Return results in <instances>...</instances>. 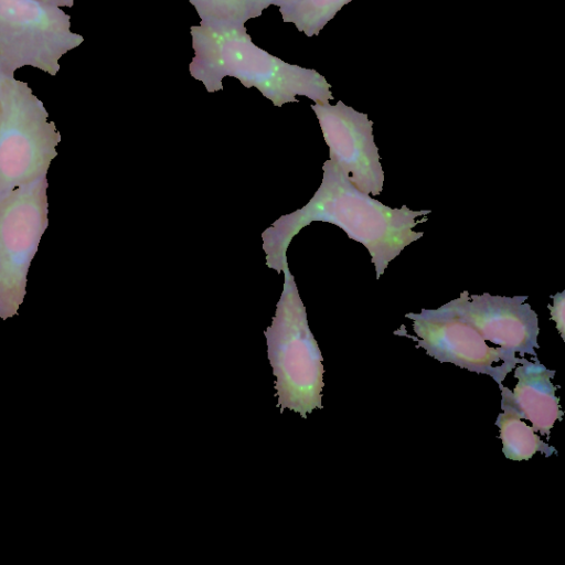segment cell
Masks as SVG:
<instances>
[{
  "label": "cell",
  "instance_id": "obj_8",
  "mask_svg": "<svg viewBox=\"0 0 565 565\" xmlns=\"http://www.w3.org/2000/svg\"><path fill=\"white\" fill-rule=\"evenodd\" d=\"M333 161L361 191L379 195L384 171L374 142L373 121L367 115L339 100L335 105H311Z\"/></svg>",
  "mask_w": 565,
  "mask_h": 565
},
{
  "label": "cell",
  "instance_id": "obj_2",
  "mask_svg": "<svg viewBox=\"0 0 565 565\" xmlns=\"http://www.w3.org/2000/svg\"><path fill=\"white\" fill-rule=\"evenodd\" d=\"M190 32L194 56L189 72L209 93L222 90L223 78L231 76L247 88L255 87L277 107L298 103L297 96L321 104L333 99L331 85L324 76L258 47L244 25H192Z\"/></svg>",
  "mask_w": 565,
  "mask_h": 565
},
{
  "label": "cell",
  "instance_id": "obj_10",
  "mask_svg": "<svg viewBox=\"0 0 565 565\" xmlns=\"http://www.w3.org/2000/svg\"><path fill=\"white\" fill-rule=\"evenodd\" d=\"M533 361L521 358L520 365L514 367L518 383L513 391L499 384L501 403L511 406L521 418L532 423L535 431L548 438L555 422L564 415L556 395L558 386L551 381L556 371L547 369L536 356Z\"/></svg>",
  "mask_w": 565,
  "mask_h": 565
},
{
  "label": "cell",
  "instance_id": "obj_16",
  "mask_svg": "<svg viewBox=\"0 0 565 565\" xmlns=\"http://www.w3.org/2000/svg\"><path fill=\"white\" fill-rule=\"evenodd\" d=\"M299 0H269L270 2V6H276L278 8H282V7H287V6H290L292 3H296L298 2Z\"/></svg>",
  "mask_w": 565,
  "mask_h": 565
},
{
  "label": "cell",
  "instance_id": "obj_15",
  "mask_svg": "<svg viewBox=\"0 0 565 565\" xmlns=\"http://www.w3.org/2000/svg\"><path fill=\"white\" fill-rule=\"evenodd\" d=\"M38 1L51 4V6H55L58 8H63V7L71 8V7H73L75 0H38Z\"/></svg>",
  "mask_w": 565,
  "mask_h": 565
},
{
  "label": "cell",
  "instance_id": "obj_7",
  "mask_svg": "<svg viewBox=\"0 0 565 565\" xmlns=\"http://www.w3.org/2000/svg\"><path fill=\"white\" fill-rule=\"evenodd\" d=\"M416 337L408 334L405 327L394 334L417 342L428 355L441 363H452L470 372L487 374L501 384L521 358L500 347H490L482 335L467 321L454 313L447 303L437 309L409 312Z\"/></svg>",
  "mask_w": 565,
  "mask_h": 565
},
{
  "label": "cell",
  "instance_id": "obj_17",
  "mask_svg": "<svg viewBox=\"0 0 565 565\" xmlns=\"http://www.w3.org/2000/svg\"><path fill=\"white\" fill-rule=\"evenodd\" d=\"M6 75H7V74H6V72H4V70H3V66H2V63H1V61H0V86H1L2 79H3V77H4Z\"/></svg>",
  "mask_w": 565,
  "mask_h": 565
},
{
  "label": "cell",
  "instance_id": "obj_14",
  "mask_svg": "<svg viewBox=\"0 0 565 565\" xmlns=\"http://www.w3.org/2000/svg\"><path fill=\"white\" fill-rule=\"evenodd\" d=\"M551 319L556 323V329L565 340V291L553 296V303L548 305Z\"/></svg>",
  "mask_w": 565,
  "mask_h": 565
},
{
  "label": "cell",
  "instance_id": "obj_12",
  "mask_svg": "<svg viewBox=\"0 0 565 565\" xmlns=\"http://www.w3.org/2000/svg\"><path fill=\"white\" fill-rule=\"evenodd\" d=\"M205 28L244 25L262 15L269 0H189Z\"/></svg>",
  "mask_w": 565,
  "mask_h": 565
},
{
  "label": "cell",
  "instance_id": "obj_1",
  "mask_svg": "<svg viewBox=\"0 0 565 565\" xmlns=\"http://www.w3.org/2000/svg\"><path fill=\"white\" fill-rule=\"evenodd\" d=\"M322 181L301 209L277 218L262 234L266 265L281 273L288 266L287 249L292 238L312 222H324L361 243L375 267L376 279L409 244L424 236L414 227L426 222L430 210L393 209L359 190L333 161L322 166Z\"/></svg>",
  "mask_w": 565,
  "mask_h": 565
},
{
  "label": "cell",
  "instance_id": "obj_9",
  "mask_svg": "<svg viewBox=\"0 0 565 565\" xmlns=\"http://www.w3.org/2000/svg\"><path fill=\"white\" fill-rule=\"evenodd\" d=\"M526 299L527 296H492L488 292L469 295L465 290L447 306L486 341L512 354L536 356L539 318Z\"/></svg>",
  "mask_w": 565,
  "mask_h": 565
},
{
  "label": "cell",
  "instance_id": "obj_4",
  "mask_svg": "<svg viewBox=\"0 0 565 565\" xmlns=\"http://www.w3.org/2000/svg\"><path fill=\"white\" fill-rule=\"evenodd\" d=\"M60 141L29 85L6 75L0 86V198L46 177Z\"/></svg>",
  "mask_w": 565,
  "mask_h": 565
},
{
  "label": "cell",
  "instance_id": "obj_5",
  "mask_svg": "<svg viewBox=\"0 0 565 565\" xmlns=\"http://www.w3.org/2000/svg\"><path fill=\"white\" fill-rule=\"evenodd\" d=\"M83 42L71 31L62 8L38 0H0V61L7 75L32 66L54 76L60 58Z\"/></svg>",
  "mask_w": 565,
  "mask_h": 565
},
{
  "label": "cell",
  "instance_id": "obj_13",
  "mask_svg": "<svg viewBox=\"0 0 565 565\" xmlns=\"http://www.w3.org/2000/svg\"><path fill=\"white\" fill-rule=\"evenodd\" d=\"M352 0H299L279 8L284 22L295 24L307 36L318 35L324 25Z\"/></svg>",
  "mask_w": 565,
  "mask_h": 565
},
{
  "label": "cell",
  "instance_id": "obj_11",
  "mask_svg": "<svg viewBox=\"0 0 565 565\" xmlns=\"http://www.w3.org/2000/svg\"><path fill=\"white\" fill-rule=\"evenodd\" d=\"M502 413L499 414L495 425L500 429L499 438L502 441V452L510 460H529L537 451L550 457L557 450L543 441L532 426L521 420L518 412L511 406L501 403Z\"/></svg>",
  "mask_w": 565,
  "mask_h": 565
},
{
  "label": "cell",
  "instance_id": "obj_3",
  "mask_svg": "<svg viewBox=\"0 0 565 565\" xmlns=\"http://www.w3.org/2000/svg\"><path fill=\"white\" fill-rule=\"evenodd\" d=\"M281 273L282 291L271 324L265 330L267 354L280 412L288 408L307 418L313 409L322 408L323 359L289 266Z\"/></svg>",
  "mask_w": 565,
  "mask_h": 565
},
{
  "label": "cell",
  "instance_id": "obj_6",
  "mask_svg": "<svg viewBox=\"0 0 565 565\" xmlns=\"http://www.w3.org/2000/svg\"><path fill=\"white\" fill-rule=\"evenodd\" d=\"M47 213L46 177L0 198V318L15 315L23 301Z\"/></svg>",
  "mask_w": 565,
  "mask_h": 565
}]
</instances>
